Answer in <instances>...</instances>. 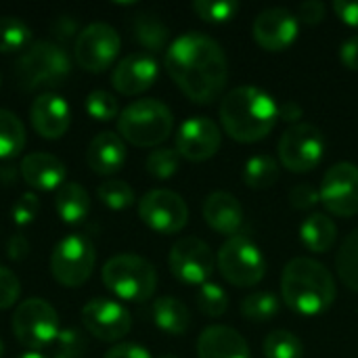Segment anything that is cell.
I'll list each match as a JSON object with an SVG mask.
<instances>
[{"label":"cell","mask_w":358,"mask_h":358,"mask_svg":"<svg viewBox=\"0 0 358 358\" xmlns=\"http://www.w3.org/2000/svg\"><path fill=\"white\" fill-rule=\"evenodd\" d=\"M321 201V193L310 185H298L289 191V203L296 210H310Z\"/></svg>","instance_id":"obj_41"},{"label":"cell","mask_w":358,"mask_h":358,"mask_svg":"<svg viewBox=\"0 0 358 358\" xmlns=\"http://www.w3.org/2000/svg\"><path fill=\"white\" fill-rule=\"evenodd\" d=\"M120 48L122 40L117 29L109 23L94 21L78 34L73 44V57L82 69L90 73H101L113 65L115 57L120 55Z\"/></svg>","instance_id":"obj_11"},{"label":"cell","mask_w":358,"mask_h":358,"mask_svg":"<svg viewBox=\"0 0 358 358\" xmlns=\"http://www.w3.org/2000/svg\"><path fill=\"white\" fill-rule=\"evenodd\" d=\"M164 63L176 86L199 105L218 99L229 80V61L222 46L201 31L178 36L166 48Z\"/></svg>","instance_id":"obj_1"},{"label":"cell","mask_w":358,"mask_h":358,"mask_svg":"<svg viewBox=\"0 0 358 358\" xmlns=\"http://www.w3.org/2000/svg\"><path fill=\"white\" fill-rule=\"evenodd\" d=\"M17 358H46V357H44L42 352H31V350H29V352H23L21 357H17Z\"/></svg>","instance_id":"obj_51"},{"label":"cell","mask_w":358,"mask_h":358,"mask_svg":"<svg viewBox=\"0 0 358 358\" xmlns=\"http://www.w3.org/2000/svg\"><path fill=\"white\" fill-rule=\"evenodd\" d=\"M281 310L279 298L271 292H258L241 302V315L252 323H266L275 319Z\"/></svg>","instance_id":"obj_33"},{"label":"cell","mask_w":358,"mask_h":358,"mask_svg":"<svg viewBox=\"0 0 358 358\" xmlns=\"http://www.w3.org/2000/svg\"><path fill=\"white\" fill-rule=\"evenodd\" d=\"M279 180V164L271 155H254L245 162L243 182L254 191L271 189Z\"/></svg>","instance_id":"obj_28"},{"label":"cell","mask_w":358,"mask_h":358,"mask_svg":"<svg viewBox=\"0 0 358 358\" xmlns=\"http://www.w3.org/2000/svg\"><path fill=\"white\" fill-rule=\"evenodd\" d=\"M325 4L321 0H308L300 4V19L308 25H319L325 19Z\"/></svg>","instance_id":"obj_43"},{"label":"cell","mask_w":358,"mask_h":358,"mask_svg":"<svg viewBox=\"0 0 358 358\" xmlns=\"http://www.w3.org/2000/svg\"><path fill=\"white\" fill-rule=\"evenodd\" d=\"M157 76H159V65L153 55L132 52L115 65L111 73V84L120 94L134 96L149 90L155 84Z\"/></svg>","instance_id":"obj_18"},{"label":"cell","mask_w":358,"mask_h":358,"mask_svg":"<svg viewBox=\"0 0 358 358\" xmlns=\"http://www.w3.org/2000/svg\"><path fill=\"white\" fill-rule=\"evenodd\" d=\"M96 195H99V201L109 208V210H126L134 203V191L128 182L124 180H107L103 185H99L96 189Z\"/></svg>","instance_id":"obj_34"},{"label":"cell","mask_w":358,"mask_h":358,"mask_svg":"<svg viewBox=\"0 0 358 358\" xmlns=\"http://www.w3.org/2000/svg\"><path fill=\"white\" fill-rule=\"evenodd\" d=\"M197 306L203 315L212 317V319H218L227 313L229 308V296L227 292L218 285V283H203L197 292Z\"/></svg>","instance_id":"obj_35"},{"label":"cell","mask_w":358,"mask_h":358,"mask_svg":"<svg viewBox=\"0 0 358 358\" xmlns=\"http://www.w3.org/2000/svg\"><path fill=\"white\" fill-rule=\"evenodd\" d=\"M105 287L124 302H147L157 287V273L151 262L136 254H117L103 266Z\"/></svg>","instance_id":"obj_6"},{"label":"cell","mask_w":358,"mask_h":358,"mask_svg":"<svg viewBox=\"0 0 358 358\" xmlns=\"http://www.w3.org/2000/svg\"><path fill=\"white\" fill-rule=\"evenodd\" d=\"M19 296H21L19 277L10 268L0 266V310H6V308L15 306Z\"/></svg>","instance_id":"obj_40"},{"label":"cell","mask_w":358,"mask_h":358,"mask_svg":"<svg viewBox=\"0 0 358 358\" xmlns=\"http://www.w3.org/2000/svg\"><path fill=\"white\" fill-rule=\"evenodd\" d=\"M0 82H2V78H0Z\"/></svg>","instance_id":"obj_54"},{"label":"cell","mask_w":358,"mask_h":358,"mask_svg":"<svg viewBox=\"0 0 358 358\" xmlns=\"http://www.w3.org/2000/svg\"><path fill=\"white\" fill-rule=\"evenodd\" d=\"M71 71V59L63 46L40 40L23 50L15 65V78L23 90L55 88L65 82Z\"/></svg>","instance_id":"obj_4"},{"label":"cell","mask_w":358,"mask_h":358,"mask_svg":"<svg viewBox=\"0 0 358 358\" xmlns=\"http://www.w3.org/2000/svg\"><path fill=\"white\" fill-rule=\"evenodd\" d=\"M334 10L350 27H358V0H336Z\"/></svg>","instance_id":"obj_45"},{"label":"cell","mask_w":358,"mask_h":358,"mask_svg":"<svg viewBox=\"0 0 358 358\" xmlns=\"http://www.w3.org/2000/svg\"><path fill=\"white\" fill-rule=\"evenodd\" d=\"M203 220L210 229H214L216 233L235 237L239 235L245 214L243 208L239 203V199L227 191H214L206 197L203 208H201Z\"/></svg>","instance_id":"obj_20"},{"label":"cell","mask_w":358,"mask_h":358,"mask_svg":"<svg viewBox=\"0 0 358 358\" xmlns=\"http://www.w3.org/2000/svg\"><path fill=\"white\" fill-rule=\"evenodd\" d=\"M214 254L210 245L197 237L178 239L168 256L170 273L182 285H203L214 273Z\"/></svg>","instance_id":"obj_13"},{"label":"cell","mask_w":358,"mask_h":358,"mask_svg":"<svg viewBox=\"0 0 358 358\" xmlns=\"http://www.w3.org/2000/svg\"><path fill=\"white\" fill-rule=\"evenodd\" d=\"M178 166H180V155L176 153V149L159 147V149L151 151L147 157V172L159 180L172 178L178 172Z\"/></svg>","instance_id":"obj_37"},{"label":"cell","mask_w":358,"mask_h":358,"mask_svg":"<svg viewBox=\"0 0 358 358\" xmlns=\"http://www.w3.org/2000/svg\"><path fill=\"white\" fill-rule=\"evenodd\" d=\"M321 203L336 214L350 218L358 214V166L350 162H340L331 166L319 189Z\"/></svg>","instance_id":"obj_14"},{"label":"cell","mask_w":358,"mask_h":358,"mask_svg":"<svg viewBox=\"0 0 358 358\" xmlns=\"http://www.w3.org/2000/svg\"><path fill=\"white\" fill-rule=\"evenodd\" d=\"M153 323L168 336H185L191 327V313L189 308L172 296L157 298L151 308Z\"/></svg>","instance_id":"obj_25"},{"label":"cell","mask_w":358,"mask_h":358,"mask_svg":"<svg viewBox=\"0 0 358 358\" xmlns=\"http://www.w3.org/2000/svg\"><path fill=\"white\" fill-rule=\"evenodd\" d=\"M168 27L155 15H138L134 19V38L149 50H162L168 42Z\"/></svg>","instance_id":"obj_31"},{"label":"cell","mask_w":358,"mask_h":358,"mask_svg":"<svg viewBox=\"0 0 358 358\" xmlns=\"http://www.w3.org/2000/svg\"><path fill=\"white\" fill-rule=\"evenodd\" d=\"M25 126L17 113L0 109V159H15L25 147Z\"/></svg>","instance_id":"obj_27"},{"label":"cell","mask_w":358,"mask_h":358,"mask_svg":"<svg viewBox=\"0 0 358 358\" xmlns=\"http://www.w3.org/2000/svg\"><path fill=\"white\" fill-rule=\"evenodd\" d=\"M94 262H96V252L90 239L73 233L63 237L55 245L50 254V273L59 285L73 289L90 279L94 271Z\"/></svg>","instance_id":"obj_9"},{"label":"cell","mask_w":358,"mask_h":358,"mask_svg":"<svg viewBox=\"0 0 358 358\" xmlns=\"http://www.w3.org/2000/svg\"><path fill=\"white\" fill-rule=\"evenodd\" d=\"M262 352L266 358H304V344L296 334L277 329L264 338Z\"/></svg>","instance_id":"obj_32"},{"label":"cell","mask_w":358,"mask_h":358,"mask_svg":"<svg viewBox=\"0 0 358 358\" xmlns=\"http://www.w3.org/2000/svg\"><path fill=\"white\" fill-rule=\"evenodd\" d=\"M172 111L157 99L134 101L117 117V134L134 147H157L172 134Z\"/></svg>","instance_id":"obj_5"},{"label":"cell","mask_w":358,"mask_h":358,"mask_svg":"<svg viewBox=\"0 0 358 358\" xmlns=\"http://www.w3.org/2000/svg\"><path fill=\"white\" fill-rule=\"evenodd\" d=\"M300 239L310 252L325 254L334 248L338 239V227L325 214H310L300 227Z\"/></svg>","instance_id":"obj_26"},{"label":"cell","mask_w":358,"mask_h":358,"mask_svg":"<svg viewBox=\"0 0 358 358\" xmlns=\"http://www.w3.org/2000/svg\"><path fill=\"white\" fill-rule=\"evenodd\" d=\"M222 132L216 122L203 115L189 117L180 124L176 132V153L189 162H206L214 157L220 149Z\"/></svg>","instance_id":"obj_15"},{"label":"cell","mask_w":358,"mask_h":358,"mask_svg":"<svg viewBox=\"0 0 358 358\" xmlns=\"http://www.w3.org/2000/svg\"><path fill=\"white\" fill-rule=\"evenodd\" d=\"M6 254H8V258H10V260H15V262L25 260V258H27V254H29V241H27L23 235H13V237L8 239Z\"/></svg>","instance_id":"obj_47"},{"label":"cell","mask_w":358,"mask_h":358,"mask_svg":"<svg viewBox=\"0 0 358 358\" xmlns=\"http://www.w3.org/2000/svg\"><path fill=\"white\" fill-rule=\"evenodd\" d=\"M21 178L36 191H57L65 185V164L50 153H29L19 166Z\"/></svg>","instance_id":"obj_22"},{"label":"cell","mask_w":358,"mask_h":358,"mask_svg":"<svg viewBox=\"0 0 358 358\" xmlns=\"http://www.w3.org/2000/svg\"><path fill=\"white\" fill-rule=\"evenodd\" d=\"M218 115L233 141L250 145L271 134L279 120V105L258 86H237L224 94Z\"/></svg>","instance_id":"obj_2"},{"label":"cell","mask_w":358,"mask_h":358,"mask_svg":"<svg viewBox=\"0 0 358 358\" xmlns=\"http://www.w3.org/2000/svg\"><path fill=\"white\" fill-rule=\"evenodd\" d=\"M4 357V344H2V340H0V358Z\"/></svg>","instance_id":"obj_52"},{"label":"cell","mask_w":358,"mask_h":358,"mask_svg":"<svg viewBox=\"0 0 358 358\" xmlns=\"http://www.w3.org/2000/svg\"><path fill=\"white\" fill-rule=\"evenodd\" d=\"M325 155L323 130L310 122H298L289 126L279 141L281 164L296 174L315 170Z\"/></svg>","instance_id":"obj_10"},{"label":"cell","mask_w":358,"mask_h":358,"mask_svg":"<svg viewBox=\"0 0 358 358\" xmlns=\"http://www.w3.org/2000/svg\"><path fill=\"white\" fill-rule=\"evenodd\" d=\"M86 113L96 122H109L120 117V105L107 90H92L86 96Z\"/></svg>","instance_id":"obj_38"},{"label":"cell","mask_w":358,"mask_h":358,"mask_svg":"<svg viewBox=\"0 0 358 358\" xmlns=\"http://www.w3.org/2000/svg\"><path fill=\"white\" fill-rule=\"evenodd\" d=\"M336 268L342 283L358 294V229L342 241V248L336 256Z\"/></svg>","instance_id":"obj_30"},{"label":"cell","mask_w":358,"mask_h":358,"mask_svg":"<svg viewBox=\"0 0 358 358\" xmlns=\"http://www.w3.org/2000/svg\"><path fill=\"white\" fill-rule=\"evenodd\" d=\"M29 120H31L34 130L42 138L57 141L69 130L71 111H69V105L63 96L52 94V92H44L31 103Z\"/></svg>","instance_id":"obj_19"},{"label":"cell","mask_w":358,"mask_h":358,"mask_svg":"<svg viewBox=\"0 0 358 358\" xmlns=\"http://www.w3.org/2000/svg\"><path fill=\"white\" fill-rule=\"evenodd\" d=\"M298 34H300L298 17L283 6H273L262 10L252 23V36L256 44L268 52H281L289 48L296 42Z\"/></svg>","instance_id":"obj_17"},{"label":"cell","mask_w":358,"mask_h":358,"mask_svg":"<svg viewBox=\"0 0 358 358\" xmlns=\"http://www.w3.org/2000/svg\"><path fill=\"white\" fill-rule=\"evenodd\" d=\"M141 220L159 235L180 233L189 222V208L185 199L168 189H153L138 201Z\"/></svg>","instance_id":"obj_12"},{"label":"cell","mask_w":358,"mask_h":358,"mask_svg":"<svg viewBox=\"0 0 358 358\" xmlns=\"http://www.w3.org/2000/svg\"><path fill=\"white\" fill-rule=\"evenodd\" d=\"M302 107L296 103V101H287L285 105H279V117L281 120H285L287 124H298V120L302 117Z\"/></svg>","instance_id":"obj_49"},{"label":"cell","mask_w":358,"mask_h":358,"mask_svg":"<svg viewBox=\"0 0 358 358\" xmlns=\"http://www.w3.org/2000/svg\"><path fill=\"white\" fill-rule=\"evenodd\" d=\"M105 358H153L151 352L138 344H115L113 348L107 350Z\"/></svg>","instance_id":"obj_44"},{"label":"cell","mask_w":358,"mask_h":358,"mask_svg":"<svg viewBox=\"0 0 358 358\" xmlns=\"http://www.w3.org/2000/svg\"><path fill=\"white\" fill-rule=\"evenodd\" d=\"M197 358H252L243 336L227 325L206 327L197 340Z\"/></svg>","instance_id":"obj_21"},{"label":"cell","mask_w":358,"mask_h":358,"mask_svg":"<svg viewBox=\"0 0 358 358\" xmlns=\"http://www.w3.org/2000/svg\"><path fill=\"white\" fill-rule=\"evenodd\" d=\"M76 29H78L76 19H71V17H67V15L57 17L55 23H52V34H55L59 40H69V38L76 34Z\"/></svg>","instance_id":"obj_48"},{"label":"cell","mask_w":358,"mask_h":358,"mask_svg":"<svg viewBox=\"0 0 358 358\" xmlns=\"http://www.w3.org/2000/svg\"><path fill=\"white\" fill-rule=\"evenodd\" d=\"M82 323L90 336L101 342H117L128 336L132 327L130 313L107 298H94L82 308Z\"/></svg>","instance_id":"obj_16"},{"label":"cell","mask_w":358,"mask_h":358,"mask_svg":"<svg viewBox=\"0 0 358 358\" xmlns=\"http://www.w3.org/2000/svg\"><path fill=\"white\" fill-rule=\"evenodd\" d=\"M31 46V29L19 17H0V52L10 55Z\"/></svg>","instance_id":"obj_29"},{"label":"cell","mask_w":358,"mask_h":358,"mask_svg":"<svg viewBox=\"0 0 358 358\" xmlns=\"http://www.w3.org/2000/svg\"><path fill=\"white\" fill-rule=\"evenodd\" d=\"M216 264L224 281L235 287H254L266 275L262 250L245 235L229 237L218 250Z\"/></svg>","instance_id":"obj_7"},{"label":"cell","mask_w":358,"mask_h":358,"mask_svg":"<svg viewBox=\"0 0 358 358\" xmlns=\"http://www.w3.org/2000/svg\"><path fill=\"white\" fill-rule=\"evenodd\" d=\"M86 164L94 174L109 176L126 164V143L120 134L105 130L99 132L86 149Z\"/></svg>","instance_id":"obj_23"},{"label":"cell","mask_w":358,"mask_h":358,"mask_svg":"<svg viewBox=\"0 0 358 358\" xmlns=\"http://www.w3.org/2000/svg\"><path fill=\"white\" fill-rule=\"evenodd\" d=\"M159 358H176V357H170V355H166V357H159Z\"/></svg>","instance_id":"obj_53"},{"label":"cell","mask_w":358,"mask_h":358,"mask_svg":"<svg viewBox=\"0 0 358 358\" xmlns=\"http://www.w3.org/2000/svg\"><path fill=\"white\" fill-rule=\"evenodd\" d=\"M57 350H65V352H76V355H84L88 342L86 338L82 336L80 329L76 327H67V329H61L59 338H57Z\"/></svg>","instance_id":"obj_42"},{"label":"cell","mask_w":358,"mask_h":358,"mask_svg":"<svg viewBox=\"0 0 358 358\" xmlns=\"http://www.w3.org/2000/svg\"><path fill=\"white\" fill-rule=\"evenodd\" d=\"M52 358H84V355H76V352H65V350H55Z\"/></svg>","instance_id":"obj_50"},{"label":"cell","mask_w":358,"mask_h":358,"mask_svg":"<svg viewBox=\"0 0 358 358\" xmlns=\"http://www.w3.org/2000/svg\"><path fill=\"white\" fill-rule=\"evenodd\" d=\"M193 10L197 13L199 19H203L208 23H224L237 15L239 2H235V0H195Z\"/></svg>","instance_id":"obj_36"},{"label":"cell","mask_w":358,"mask_h":358,"mask_svg":"<svg viewBox=\"0 0 358 358\" xmlns=\"http://www.w3.org/2000/svg\"><path fill=\"white\" fill-rule=\"evenodd\" d=\"M38 212H40V199L34 193L27 191L15 201L13 210H10V216H13V222L17 227H27V224H31L36 220Z\"/></svg>","instance_id":"obj_39"},{"label":"cell","mask_w":358,"mask_h":358,"mask_svg":"<svg viewBox=\"0 0 358 358\" xmlns=\"http://www.w3.org/2000/svg\"><path fill=\"white\" fill-rule=\"evenodd\" d=\"M336 281L331 273L313 258H294L281 275L283 302L302 317H317L336 302Z\"/></svg>","instance_id":"obj_3"},{"label":"cell","mask_w":358,"mask_h":358,"mask_svg":"<svg viewBox=\"0 0 358 358\" xmlns=\"http://www.w3.org/2000/svg\"><path fill=\"white\" fill-rule=\"evenodd\" d=\"M340 61L352 69V71H358V34L357 36H350L342 42L340 46Z\"/></svg>","instance_id":"obj_46"},{"label":"cell","mask_w":358,"mask_h":358,"mask_svg":"<svg viewBox=\"0 0 358 358\" xmlns=\"http://www.w3.org/2000/svg\"><path fill=\"white\" fill-rule=\"evenodd\" d=\"M55 208L65 224H80L90 214V195L78 182H65L57 189Z\"/></svg>","instance_id":"obj_24"},{"label":"cell","mask_w":358,"mask_h":358,"mask_svg":"<svg viewBox=\"0 0 358 358\" xmlns=\"http://www.w3.org/2000/svg\"><path fill=\"white\" fill-rule=\"evenodd\" d=\"M10 325L17 342L31 352H40L42 348L55 344L61 334L57 310L42 298L21 302L13 313Z\"/></svg>","instance_id":"obj_8"}]
</instances>
